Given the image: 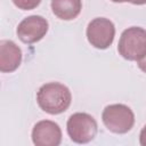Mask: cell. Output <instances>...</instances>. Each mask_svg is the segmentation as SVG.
<instances>
[{"label":"cell","mask_w":146,"mask_h":146,"mask_svg":"<svg viewBox=\"0 0 146 146\" xmlns=\"http://www.w3.org/2000/svg\"><path fill=\"white\" fill-rule=\"evenodd\" d=\"M104 125L114 133H127L135 124V114L123 104H113L104 108L102 114Z\"/></svg>","instance_id":"3957f363"},{"label":"cell","mask_w":146,"mask_h":146,"mask_svg":"<svg viewBox=\"0 0 146 146\" xmlns=\"http://www.w3.org/2000/svg\"><path fill=\"white\" fill-rule=\"evenodd\" d=\"M81 0H51V10L55 16L64 21L74 19L81 11Z\"/></svg>","instance_id":"9c48e42d"},{"label":"cell","mask_w":146,"mask_h":146,"mask_svg":"<svg viewBox=\"0 0 146 146\" xmlns=\"http://www.w3.org/2000/svg\"><path fill=\"white\" fill-rule=\"evenodd\" d=\"M48 31V22L39 15H32L24 18L17 26L16 33L21 41L34 43L40 41Z\"/></svg>","instance_id":"8992f818"},{"label":"cell","mask_w":146,"mask_h":146,"mask_svg":"<svg viewBox=\"0 0 146 146\" xmlns=\"http://www.w3.org/2000/svg\"><path fill=\"white\" fill-rule=\"evenodd\" d=\"M117 50L128 60H140L146 55V30L138 26L124 30L120 36Z\"/></svg>","instance_id":"7a4b0ae2"},{"label":"cell","mask_w":146,"mask_h":146,"mask_svg":"<svg viewBox=\"0 0 146 146\" xmlns=\"http://www.w3.org/2000/svg\"><path fill=\"white\" fill-rule=\"evenodd\" d=\"M115 35L114 24L105 18L97 17L89 22L87 26V38L91 46L97 49H106L108 48Z\"/></svg>","instance_id":"5b68a950"},{"label":"cell","mask_w":146,"mask_h":146,"mask_svg":"<svg viewBox=\"0 0 146 146\" xmlns=\"http://www.w3.org/2000/svg\"><path fill=\"white\" fill-rule=\"evenodd\" d=\"M113 2H131V0H112Z\"/></svg>","instance_id":"5bb4252c"},{"label":"cell","mask_w":146,"mask_h":146,"mask_svg":"<svg viewBox=\"0 0 146 146\" xmlns=\"http://www.w3.org/2000/svg\"><path fill=\"white\" fill-rule=\"evenodd\" d=\"M138 67H139L143 72L146 73V55H145L140 60H138Z\"/></svg>","instance_id":"7c38bea8"},{"label":"cell","mask_w":146,"mask_h":146,"mask_svg":"<svg viewBox=\"0 0 146 146\" xmlns=\"http://www.w3.org/2000/svg\"><path fill=\"white\" fill-rule=\"evenodd\" d=\"M72 96L70 89L59 82H49L40 87L36 94L39 107L51 115L65 112L71 105Z\"/></svg>","instance_id":"6da1fadb"},{"label":"cell","mask_w":146,"mask_h":146,"mask_svg":"<svg viewBox=\"0 0 146 146\" xmlns=\"http://www.w3.org/2000/svg\"><path fill=\"white\" fill-rule=\"evenodd\" d=\"M67 133L78 144H87L97 135V122L87 113H74L67 120Z\"/></svg>","instance_id":"277c9868"},{"label":"cell","mask_w":146,"mask_h":146,"mask_svg":"<svg viewBox=\"0 0 146 146\" xmlns=\"http://www.w3.org/2000/svg\"><path fill=\"white\" fill-rule=\"evenodd\" d=\"M131 3H133V5H144V3H146V0H131Z\"/></svg>","instance_id":"4fadbf2b"},{"label":"cell","mask_w":146,"mask_h":146,"mask_svg":"<svg viewBox=\"0 0 146 146\" xmlns=\"http://www.w3.org/2000/svg\"><path fill=\"white\" fill-rule=\"evenodd\" d=\"M22 62V51L19 47L10 41H0V71L3 73L15 71Z\"/></svg>","instance_id":"ba28073f"},{"label":"cell","mask_w":146,"mask_h":146,"mask_svg":"<svg viewBox=\"0 0 146 146\" xmlns=\"http://www.w3.org/2000/svg\"><path fill=\"white\" fill-rule=\"evenodd\" d=\"M32 140L36 146H58L62 141L60 128L54 121H39L33 127Z\"/></svg>","instance_id":"52a82bcc"},{"label":"cell","mask_w":146,"mask_h":146,"mask_svg":"<svg viewBox=\"0 0 146 146\" xmlns=\"http://www.w3.org/2000/svg\"><path fill=\"white\" fill-rule=\"evenodd\" d=\"M139 141H140V145L143 146H146V125L141 129L140 131V135H139Z\"/></svg>","instance_id":"8fae6325"},{"label":"cell","mask_w":146,"mask_h":146,"mask_svg":"<svg viewBox=\"0 0 146 146\" xmlns=\"http://www.w3.org/2000/svg\"><path fill=\"white\" fill-rule=\"evenodd\" d=\"M14 5L23 10H31L39 6L41 0H13Z\"/></svg>","instance_id":"30bf717a"}]
</instances>
